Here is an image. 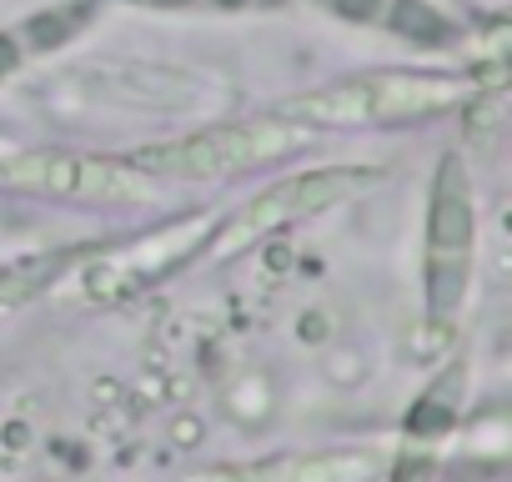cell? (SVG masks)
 <instances>
[{
    "label": "cell",
    "mask_w": 512,
    "mask_h": 482,
    "mask_svg": "<svg viewBox=\"0 0 512 482\" xmlns=\"http://www.w3.org/2000/svg\"><path fill=\"white\" fill-rule=\"evenodd\" d=\"M0 191L26 196H71V201H146L156 181L126 156L86 151H6L0 156Z\"/></svg>",
    "instance_id": "5b68a950"
},
{
    "label": "cell",
    "mask_w": 512,
    "mask_h": 482,
    "mask_svg": "<svg viewBox=\"0 0 512 482\" xmlns=\"http://www.w3.org/2000/svg\"><path fill=\"white\" fill-rule=\"evenodd\" d=\"M206 236H211V221H181V226L151 236V247H141V252H116V257H106L101 267H86V282H91V292H131V287H146V282H156L161 272H171L181 257H191V247H196V241H206Z\"/></svg>",
    "instance_id": "ba28073f"
},
{
    "label": "cell",
    "mask_w": 512,
    "mask_h": 482,
    "mask_svg": "<svg viewBox=\"0 0 512 482\" xmlns=\"http://www.w3.org/2000/svg\"><path fill=\"white\" fill-rule=\"evenodd\" d=\"M382 452L372 447H342V452H282L256 457L236 467H216L201 482H377Z\"/></svg>",
    "instance_id": "8992f818"
},
{
    "label": "cell",
    "mask_w": 512,
    "mask_h": 482,
    "mask_svg": "<svg viewBox=\"0 0 512 482\" xmlns=\"http://www.w3.org/2000/svg\"><path fill=\"white\" fill-rule=\"evenodd\" d=\"M6 151H11V146H6V141H0V156H6Z\"/></svg>",
    "instance_id": "7c38bea8"
},
{
    "label": "cell",
    "mask_w": 512,
    "mask_h": 482,
    "mask_svg": "<svg viewBox=\"0 0 512 482\" xmlns=\"http://www.w3.org/2000/svg\"><path fill=\"white\" fill-rule=\"evenodd\" d=\"M136 11H211V16H241V11H267L282 0H121Z\"/></svg>",
    "instance_id": "8fae6325"
},
{
    "label": "cell",
    "mask_w": 512,
    "mask_h": 482,
    "mask_svg": "<svg viewBox=\"0 0 512 482\" xmlns=\"http://www.w3.org/2000/svg\"><path fill=\"white\" fill-rule=\"evenodd\" d=\"M477 96L472 76H442V71H367L347 76L302 96H287L277 116L297 126H387V121H417L462 106Z\"/></svg>",
    "instance_id": "6da1fadb"
},
{
    "label": "cell",
    "mask_w": 512,
    "mask_h": 482,
    "mask_svg": "<svg viewBox=\"0 0 512 482\" xmlns=\"http://www.w3.org/2000/svg\"><path fill=\"white\" fill-rule=\"evenodd\" d=\"M457 387H462V367H452L447 377H437V382L422 392V402L412 407L407 437H442V432L452 427V417H457Z\"/></svg>",
    "instance_id": "30bf717a"
},
{
    "label": "cell",
    "mask_w": 512,
    "mask_h": 482,
    "mask_svg": "<svg viewBox=\"0 0 512 482\" xmlns=\"http://www.w3.org/2000/svg\"><path fill=\"white\" fill-rule=\"evenodd\" d=\"M382 171L377 166H317V171H302V176H287L267 191H256L236 216H226L221 231H211V257H236L256 241H267L307 216H322L352 196H362L367 186H377Z\"/></svg>",
    "instance_id": "3957f363"
},
{
    "label": "cell",
    "mask_w": 512,
    "mask_h": 482,
    "mask_svg": "<svg viewBox=\"0 0 512 482\" xmlns=\"http://www.w3.org/2000/svg\"><path fill=\"white\" fill-rule=\"evenodd\" d=\"M297 146H307V126L287 116H262V121H226L211 131H191L181 141H156L131 151L126 161L141 166L151 181H216L262 161H282Z\"/></svg>",
    "instance_id": "7a4b0ae2"
},
{
    "label": "cell",
    "mask_w": 512,
    "mask_h": 482,
    "mask_svg": "<svg viewBox=\"0 0 512 482\" xmlns=\"http://www.w3.org/2000/svg\"><path fill=\"white\" fill-rule=\"evenodd\" d=\"M477 257V196L462 156H442L427 191V317L447 322L472 282Z\"/></svg>",
    "instance_id": "277c9868"
},
{
    "label": "cell",
    "mask_w": 512,
    "mask_h": 482,
    "mask_svg": "<svg viewBox=\"0 0 512 482\" xmlns=\"http://www.w3.org/2000/svg\"><path fill=\"white\" fill-rule=\"evenodd\" d=\"M91 16H96V0H66V6H51V11H41V16L11 26V31H0V81L16 76L26 61L51 56L66 41H76L91 26Z\"/></svg>",
    "instance_id": "9c48e42d"
},
{
    "label": "cell",
    "mask_w": 512,
    "mask_h": 482,
    "mask_svg": "<svg viewBox=\"0 0 512 482\" xmlns=\"http://www.w3.org/2000/svg\"><path fill=\"white\" fill-rule=\"evenodd\" d=\"M322 11L342 16V21H357V26H377V31H392L412 46H427V51H442L452 46L462 31L447 11H437L432 0H317Z\"/></svg>",
    "instance_id": "52a82bcc"
}]
</instances>
